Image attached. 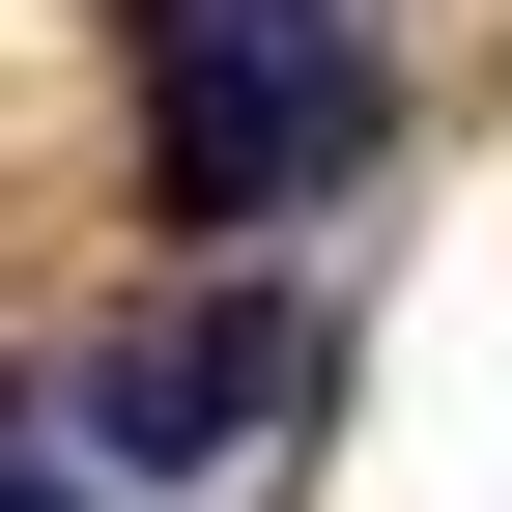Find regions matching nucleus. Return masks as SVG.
<instances>
[{
  "label": "nucleus",
  "mask_w": 512,
  "mask_h": 512,
  "mask_svg": "<svg viewBox=\"0 0 512 512\" xmlns=\"http://www.w3.org/2000/svg\"><path fill=\"white\" fill-rule=\"evenodd\" d=\"M143 143H171V200H200V228H285L313 171L370 143L342 0H143Z\"/></svg>",
  "instance_id": "nucleus-1"
},
{
  "label": "nucleus",
  "mask_w": 512,
  "mask_h": 512,
  "mask_svg": "<svg viewBox=\"0 0 512 512\" xmlns=\"http://www.w3.org/2000/svg\"><path fill=\"white\" fill-rule=\"evenodd\" d=\"M0 512H114V456H57V427H0Z\"/></svg>",
  "instance_id": "nucleus-3"
},
{
  "label": "nucleus",
  "mask_w": 512,
  "mask_h": 512,
  "mask_svg": "<svg viewBox=\"0 0 512 512\" xmlns=\"http://www.w3.org/2000/svg\"><path fill=\"white\" fill-rule=\"evenodd\" d=\"M256 399H285V313H143V342H86V456L114 484H200Z\"/></svg>",
  "instance_id": "nucleus-2"
}]
</instances>
